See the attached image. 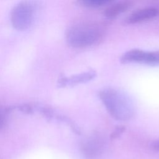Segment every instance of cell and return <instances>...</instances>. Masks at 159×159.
Instances as JSON below:
<instances>
[{
    "mask_svg": "<svg viewBox=\"0 0 159 159\" xmlns=\"http://www.w3.org/2000/svg\"><path fill=\"white\" fill-rule=\"evenodd\" d=\"M99 97L106 110L114 119L126 121L135 115L134 102L122 91L113 88H106L99 91Z\"/></svg>",
    "mask_w": 159,
    "mask_h": 159,
    "instance_id": "obj_1",
    "label": "cell"
},
{
    "mask_svg": "<svg viewBox=\"0 0 159 159\" xmlns=\"http://www.w3.org/2000/svg\"><path fill=\"white\" fill-rule=\"evenodd\" d=\"M102 29L93 24H78L70 26L66 32V40L73 48H85L99 42L102 39Z\"/></svg>",
    "mask_w": 159,
    "mask_h": 159,
    "instance_id": "obj_2",
    "label": "cell"
},
{
    "mask_svg": "<svg viewBox=\"0 0 159 159\" xmlns=\"http://www.w3.org/2000/svg\"><path fill=\"white\" fill-rule=\"evenodd\" d=\"M36 9V5L30 1H22L14 6L11 12L13 27L18 30L29 29L34 22Z\"/></svg>",
    "mask_w": 159,
    "mask_h": 159,
    "instance_id": "obj_3",
    "label": "cell"
},
{
    "mask_svg": "<svg viewBox=\"0 0 159 159\" xmlns=\"http://www.w3.org/2000/svg\"><path fill=\"white\" fill-rule=\"evenodd\" d=\"M120 60L122 63H139L147 65H159V52L132 49L122 54Z\"/></svg>",
    "mask_w": 159,
    "mask_h": 159,
    "instance_id": "obj_4",
    "label": "cell"
},
{
    "mask_svg": "<svg viewBox=\"0 0 159 159\" xmlns=\"http://www.w3.org/2000/svg\"><path fill=\"white\" fill-rule=\"evenodd\" d=\"M96 75V72L94 70H90L69 77L63 76L58 79V85L60 87H65L84 83L94 79Z\"/></svg>",
    "mask_w": 159,
    "mask_h": 159,
    "instance_id": "obj_5",
    "label": "cell"
},
{
    "mask_svg": "<svg viewBox=\"0 0 159 159\" xmlns=\"http://www.w3.org/2000/svg\"><path fill=\"white\" fill-rule=\"evenodd\" d=\"M159 11L155 7H146L137 11L130 14L125 20L127 24H134L144 22L157 17Z\"/></svg>",
    "mask_w": 159,
    "mask_h": 159,
    "instance_id": "obj_6",
    "label": "cell"
},
{
    "mask_svg": "<svg viewBox=\"0 0 159 159\" xmlns=\"http://www.w3.org/2000/svg\"><path fill=\"white\" fill-rule=\"evenodd\" d=\"M103 145L102 139L97 135H94L83 141L81 148L86 156L93 157L101 152Z\"/></svg>",
    "mask_w": 159,
    "mask_h": 159,
    "instance_id": "obj_7",
    "label": "cell"
},
{
    "mask_svg": "<svg viewBox=\"0 0 159 159\" xmlns=\"http://www.w3.org/2000/svg\"><path fill=\"white\" fill-rule=\"evenodd\" d=\"M132 6L129 1H121L113 3L104 11V15L107 19H114L120 14L127 11Z\"/></svg>",
    "mask_w": 159,
    "mask_h": 159,
    "instance_id": "obj_8",
    "label": "cell"
},
{
    "mask_svg": "<svg viewBox=\"0 0 159 159\" xmlns=\"http://www.w3.org/2000/svg\"><path fill=\"white\" fill-rule=\"evenodd\" d=\"M111 0H81L78 2L82 6L91 8H96L112 3Z\"/></svg>",
    "mask_w": 159,
    "mask_h": 159,
    "instance_id": "obj_9",
    "label": "cell"
},
{
    "mask_svg": "<svg viewBox=\"0 0 159 159\" xmlns=\"http://www.w3.org/2000/svg\"><path fill=\"white\" fill-rule=\"evenodd\" d=\"M13 109V107L0 106V129L3 127L6 123L9 113Z\"/></svg>",
    "mask_w": 159,
    "mask_h": 159,
    "instance_id": "obj_10",
    "label": "cell"
},
{
    "mask_svg": "<svg viewBox=\"0 0 159 159\" xmlns=\"http://www.w3.org/2000/svg\"><path fill=\"white\" fill-rule=\"evenodd\" d=\"M124 130H125L124 126L120 125V126L116 127L111 134V136H110L111 139H117L118 137H119L121 135V134L124 132Z\"/></svg>",
    "mask_w": 159,
    "mask_h": 159,
    "instance_id": "obj_11",
    "label": "cell"
},
{
    "mask_svg": "<svg viewBox=\"0 0 159 159\" xmlns=\"http://www.w3.org/2000/svg\"><path fill=\"white\" fill-rule=\"evenodd\" d=\"M150 147L155 152H159V139L152 142L150 144Z\"/></svg>",
    "mask_w": 159,
    "mask_h": 159,
    "instance_id": "obj_12",
    "label": "cell"
}]
</instances>
